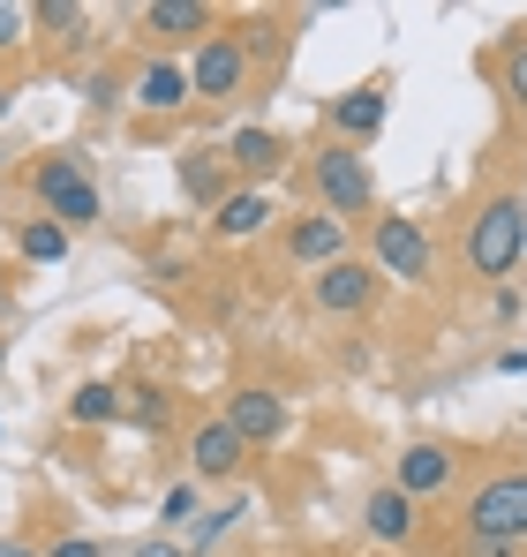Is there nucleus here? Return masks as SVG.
Instances as JSON below:
<instances>
[{"mask_svg": "<svg viewBox=\"0 0 527 557\" xmlns=\"http://www.w3.org/2000/svg\"><path fill=\"white\" fill-rule=\"evenodd\" d=\"M520 249H527V196H490L482 211H475V226H467V272L475 278H505L520 272Z\"/></svg>", "mask_w": 527, "mask_h": 557, "instance_id": "f257e3e1", "label": "nucleus"}, {"mask_svg": "<svg viewBox=\"0 0 527 557\" xmlns=\"http://www.w3.org/2000/svg\"><path fill=\"white\" fill-rule=\"evenodd\" d=\"M30 196H38V211L53 219V226H98V182H90L84 166L69 159V151H53V159H38V174H30Z\"/></svg>", "mask_w": 527, "mask_h": 557, "instance_id": "f03ea898", "label": "nucleus"}, {"mask_svg": "<svg viewBox=\"0 0 527 557\" xmlns=\"http://www.w3.org/2000/svg\"><path fill=\"white\" fill-rule=\"evenodd\" d=\"M467 535L475 543H513L527 535V474H490L475 497H467Z\"/></svg>", "mask_w": 527, "mask_h": 557, "instance_id": "7ed1b4c3", "label": "nucleus"}, {"mask_svg": "<svg viewBox=\"0 0 527 557\" xmlns=\"http://www.w3.org/2000/svg\"><path fill=\"white\" fill-rule=\"evenodd\" d=\"M309 182H317V203L347 226V219H361L369 211V196H377V182H369V166H361V151H347V144H332V151H317V166H309Z\"/></svg>", "mask_w": 527, "mask_h": 557, "instance_id": "20e7f679", "label": "nucleus"}, {"mask_svg": "<svg viewBox=\"0 0 527 557\" xmlns=\"http://www.w3.org/2000/svg\"><path fill=\"white\" fill-rule=\"evenodd\" d=\"M369 272L430 278V234H422V219H400V211H384V219L369 226Z\"/></svg>", "mask_w": 527, "mask_h": 557, "instance_id": "39448f33", "label": "nucleus"}, {"mask_svg": "<svg viewBox=\"0 0 527 557\" xmlns=\"http://www.w3.org/2000/svg\"><path fill=\"white\" fill-rule=\"evenodd\" d=\"M242 84H249V46L234 30H211L188 61V98H234Z\"/></svg>", "mask_w": 527, "mask_h": 557, "instance_id": "423d86ee", "label": "nucleus"}, {"mask_svg": "<svg viewBox=\"0 0 527 557\" xmlns=\"http://www.w3.org/2000/svg\"><path fill=\"white\" fill-rule=\"evenodd\" d=\"M286 422H294V414H286V399H279V392H264V384H242V392L226 399V430H234L242 445H279V437H286Z\"/></svg>", "mask_w": 527, "mask_h": 557, "instance_id": "0eeeda50", "label": "nucleus"}, {"mask_svg": "<svg viewBox=\"0 0 527 557\" xmlns=\"http://www.w3.org/2000/svg\"><path fill=\"white\" fill-rule=\"evenodd\" d=\"M242 460H249V445L226 430V414L196 422V437H188V467H196V482H226V474H242Z\"/></svg>", "mask_w": 527, "mask_h": 557, "instance_id": "6e6552de", "label": "nucleus"}, {"mask_svg": "<svg viewBox=\"0 0 527 557\" xmlns=\"http://www.w3.org/2000/svg\"><path fill=\"white\" fill-rule=\"evenodd\" d=\"M369 301H377V272H369V264L340 257V264L317 272V309H332V317H361Z\"/></svg>", "mask_w": 527, "mask_h": 557, "instance_id": "1a4fd4ad", "label": "nucleus"}, {"mask_svg": "<svg viewBox=\"0 0 527 557\" xmlns=\"http://www.w3.org/2000/svg\"><path fill=\"white\" fill-rule=\"evenodd\" d=\"M219 159H226L234 174H249V188H264L279 166H286V136H271V128H234Z\"/></svg>", "mask_w": 527, "mask_h": 557, "instance_id": "9d476101", "label": "nucleus"}, {"mask_svg": "<svg viewBox=\"0 0 527 557\" xmlns=\"http://www.w3.org/2000/svg\"><path fill=\"white\" fill-rule=\"evenodd\" d=\"M286 249H294V264H309V272H324V264H340V257H347V226H340L332 211H309V219H294V234H286Z\"/></svg>", "mask_w": 527, "mask_h": 557, "instance_id": "9b49d317", "label": "nucleus"}, {"mask_svg": "<svg viewBox=\"0 0 527 557\" xmlns=\"http://www.w3.org/2000/svg\"><path fill=\"white\" fill-rule=\"evenodd\" d=\"M444 482H452V453H444V445H407V453H400V482H392L400 497H430Z\"/></svg>", "mask_w": 527, "mask_h": 557, "instance_id": "f8f14e48", "label": "nucleus"}, {"mask_svg": "<svg viewBox=\"0 0 527 557\" xmlns=\"http://www.w3.org/2000/svg\"><path fill=\"white\" fill-rule=\"evenodd\" d=\"M211 226H219L226 242L264 234V226H271V196H264V188H234V196H219V203H211Z\"/></svg>", "mask_w": 527, "mask_h": 557, "instance_id": "ddd939ff", "label": "nucleus"}, {"mask_svg": "<svg viewBox=\"0 0 527 557\" xmlns=\"http://www.w3.org/2000/svg\"><path fill=\"white\" fill-rule=\"evenodd\" d=\"M415 520H422V512H415V497H400L392 482L361 505V528H369L377 543H407V535H415Z\"/></svg>", "mask_w": 527, "mask_h": 557, "instance_id": "4468645a", "label": "nucleus"}, {"mask_svg": "<svg viewBox=\"0 0 527 557\" xmlns=\"http://www.w3.org/2000/svg\"><path fill=\"white\" fill-rule=\"evenodd\" d=\"M144 30H159V38H211V8L204 0H151Z\"/></svg>", "mask_w": 527, "mask_h": 557, "instance_id": "2eb2a0df", "label": "nucleus"}, {"mask_svg": "<svg viewBox=\"0 0 527 557\" xmlns=\"http://www.w3.org/2000/svg\"><path fill=\"white\" fill-rule=\"evenodd\" d=\"M136 106H151V113H181V106H188V69H174V61H144V76H136Z\"/></svg>", "mask_w": 527, "mask_h": 557, "instance_id": "dca6fc26", "label": "nucleus"}, {"mask_svg": "<svg viewBox=\"0 0 527 557\" xmlns=\"http://www.w3.org/2000/svg\"><path fill=\"white\" fill-rule=\"evenodd\" d=\"M332 128H340V136H377V128H384V91H377V84H369V91H347L332 106Z\"/></svg>", "mask_w": 527, "mask_h": 557, "instance_id": "f3484780", "label": "nucleus"}, {"mask_svg": "<svg viewBox=\"0 0 527 557\" xmlns=\"http://www.w3.org/2000/svg\"><path fill=\"white\" fill-rule=\"evenodd\" d=\"M23 257H30V264H61V257H69V226L30 219V226H23Z\"/></svg>", "mask_w": 527, "mask_h": 557, "instance_id": "a211bd4d", "label": "nucleus"}, {"mask_svg": "<svg viewBox=\"0 0 527 557\" xmlns=\"http://www.w3.org/2000/svg\"><path fill=\"white\" fill-rule=\"evenodd\" d=\"M69 414H76V422H113V414H121V384H84V392L69 399Z\"/></svg>", "mask_w": 527, "mask_h": 557, "instance_id": "6ab92c4d", "label": "nucleus"}, {"mask_svg": "<svg viewBox=\"0 0 527 557\" xmlns=\"http://www.w3.org/2000/svg\"><path fill=\"white\" fill-rule=\"evenodd\" d=\"M242 512H249V505H219V512H196V520H188V550H211V543H219V535H226V528H234Z\"/></svg>", "mask_w": 527, "mask_h": 557, "instance_id": "aec40b11", "label": "nucleus"}, {"mask_svg": "<svg viewBox=\"0 0 527 557\" xmlns=\"http://www.w3.org/2000/svg\"><path fill=\"white\" fill-rule=\"evenodd\" d=\"M181 182H188V196L196 203H219L226 188H219V174H211V159H181Z\"/></svg>", "mask_w": 527, "mask_h": 557, "instance_id": "412c9836", "label": "nucleus"}, {"mask_svg": "<svg viewBox=\"0 0 527 557\" xmlns=\"http://www.w3.org/2000/svg\"><path fill=\"white\" fill-rule=\"evenodd\" d=\"M505 98L527 113V38H513V46H505Z\"/></svg>", "mask_w": 527, "mask_h": 557, "instance_id": "4be33fe9", "label": "nucleus"}, {"mask_svg": "<svg viewBox=\"0 0 527 557\" xmlns=\"http://www.w3.org/2000/svg\"><path fill=\"white\" fill-rule=\"evenodd\" d=\"M159 520H167V528H188V520H196V482H174V490L159 497Z\"/></svg>", "mask_w": 527, "mask_h": 557, "instance_id": "5701e85b", "label": "nucleus"}, {"mask_svg": "<svg viewBox=\"0 0 527 557\" xmlns=\"http://www.w3.org/2000/svg\"><path fill=\"white\" fill-rule=\"evenodd\" d=\"M38 23H46L53 38H76V23H84V8H76V0H38Z\"/></svg>", "mask_w": 527, "mask_h": 557, "instance_id": "b1692460", "label": "nucleus"}, {"mask_svg": "<svg viewBox=\"0 0 527 557\" xmlns=\"http://www.w3.org/2000/svg\"><path fill=\"white\" fill-rule=\"evenodd\" d=\"M128 407H136V422H144V430H167V392H136Z\"/></svg>", "mask_w": 527, "mask_h": 557, "instance_id": "393cba45", "label": "nucleus"}, {"mask_svg": "<svg viewBox=\"0 0 527 557\" xmlns=\"http://www.w3.org/2000/svg\"><path fill=\"white\" fill-rule=\"evenodd\" d=\"M23 23H30V15H23V8H8V0H0V53H8V46H23Z\"/></svg>", "mask_w": 527, "mask_h": 557, "instance_id": "a878e982", "label": "nucleus"}, {"mask_svg": "<svg viewBox=\"0 0 527 557\" xmlns=\"http://www.w3.org/2000/svg\"><path fill=\"white\" fill-rule=\"evenodd\" d=\"M498 370H505V376H527V347H505V355H498Z\"/></svg>", "mask_w": 527, "mask_h": 557, "instance_id": "bb28decb", "label": "nucleus"}, {"mask_svg": "<svg viewBox=\"0 0 527 557\" xmlns=\"http://www.w3.org/2000/svg\"><path fill=\"white\" fill-rule=\"evenodd\" d=\"M46 557H98V543H84V535H76V543H53Z\"/></svg>", "mask_w": 527, "mask_h": 557, "instance_id": "cd10ccee", "label": "nucleus"}, {"mask_svg": "<svg viewBox=\"0 0 527 557\" xmlns=\"http://www.w3.org/2000/svg\"><path fill=\"white\" fill-rule=\"evenodd\" d=\"M136 557H188V550H181V543H144Z\"/></svg>", "mask_w": 527, "mask_h": 557, "instance_id": "c85d7f7f", "label": "nucleus"}, {"mask_svg": "<svg viewBox=\"0 0 527 557\" xmlns=\"http://www.w3.org/2000/svg\"><path fill=\"white\" fill-rule=\"evenodd\" d=\"M475 557H513V543H475Z\"/></svg>", "mask_w": 527, "mask_h": 557, "instance_id": "c756f323", "label": "nucleus"}, {"mask_svg": "<svg viewBox=\"0 0 527 557\" xmlns=\"http://www.w3.org/2000/svg\"><path fill=\"white\" fill-rule=\"evenodd\" d=\"M0 557H38V550H15V543H0Z\"/></svg>", "mask_w": 527, "mask_h": 557, "instance_id": "7c9ffc66", "label": "nucleus"}, {"mask_svg": "<svg viewBox=\"0 0 527 557\" xmlns=\"http://www.w3.org/2000/svg\"><path fill=\"white\" fill-rule=\"evenodd\" d=\"M0 113H8V91H0Z\"/></svg>", "mask_w": 527, "mask_h": 557, "instance_id": "2f4dec72", "label": "nucleus"}]
</instances>
